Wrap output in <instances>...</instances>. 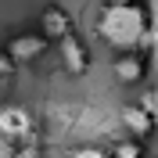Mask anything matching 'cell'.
<instances>
[{"mask_svg": "<svg viewBox=\"0 0 158 158\" xmlns=\"http://www.w3.org/2000/svg\"><path fill=\"white\" fill-rule=\"evenodd\" d=\"M94 32L108 50L129 54V50H144L151 43V18L144 4H104L94 22Z\"/></svg>", "mask_w": 158, "mask_h": 158, "instance_id": "obj_1", "label": "cell"}, {"mask_svg": "<svg viewBox=\"0 0 158 158\" xmlns=\"http://www.w3.org/2000/svg\"><path fill=\"white\" fill-rule=\"evenodd\" d=\"M0 137L7 144H29L36 137V115L22 101H4L0 104Z\"/></svg>", "mask_w": 158, "mask_h": 158, "instance_id": "obj_2", "label": "cell"}, {"mask_svg": "<svg viewBox=\"0 0 158 158\" xmlns=\"http://www.w3.org/2000/svg\"><path fill=\"white\" fill-rule=\"evenodd\" d=\"M47 40H43V32H15V36L7 40V43H4V50H7L11 54V61H15V65H36L40 58H43V54H47Z\"/></svg>", "mask_w": 158, "mask_h": 158, "instance_id": "obj_3", "label": "cell"}, {"mask_svg": "<svg viewBox=\"0 0 158 158\" xmlns=\"http://www.w3.org/2000/svg\"><path fill=\"white\" fill-rule=\"evenodd\" d=\"M58 61H61V69L69 72V76H86L94 58H90V47H86V43H83L76 32H69V36L58 40Z\"/></svg>", "mask_w": 158, "mask_h": 158, "instance_id": "obj_4", "label": "cell"}, {"mask_svg": "<svg viewBox=\"0 0 158 158\" xmlns=\"http://www.w3.org/2000/svg\"><path fill=\"white\" fill-rule=\"evenodd\" d=\"M40 32H43L47 43H58L61 36L76 32V18L61 4H43V11H40Z\"/></svg>", "mask_w": 158, "mask_h": 158, "instance_id": "obj_5", "label": "cell"}, {"mask_svg": "<svg viewBox=\"0 0 158 158\" xmlns=\"http://www.w3.org/2000/svg\"><path fill=\"white\" fill-rule=\"evenodd\" d=\"M111 76H115V83H122V86H140L144 76H148V58H144L140 50L115 54V61H111Z\"/></svg>", "mask_w": 158, "mask_h": 158, "instance_id": "obj_6", "label": "cell"}, {"mask_svg": "<svg viewBox=\"0 0 158 158\" xmlns=\"http://www.w3.org/2000/svg\"><path fill=\"white\" fill-rule=\"evenodd\" d=\"M118 115H122V126H126L129 140H140V144H144V140H148L151 133L158 129V118L151 115V111L144 108L140 101H133V104H126V108L118 111Z\"/></svg>", "mask_w": 158, "mask_h": 158, "instance_id": "obj_7", "label": "cell"}, {"mask_svg": "<svg viewBox=\"0 0 158 158\" xmlns=\"http://www.w3.org/2000/svg\"><path fill=\"white\" fill-rule=\"evenodd\" d=\"M108 155H111V158H144V148H140V140H129V137H126V140H118Z\"/></svg>", "mask_w": 158, "mask_h": 158, "instance_id": "obj_8", "label": "cell"}, {"mask_svg": "<svg viewBox=\"0 0 158 158\" xmlns=\"http://www.w3.org/2000/svg\"><path fill=\"white\" fill-rule=\"evenodd\" d=\"M69 158H111L108 148H101V144H76L69 151Z\"/></svg>", "mask_w": 158, "mask_h": 158, "instance_id": "obj_9", "label": "cell"}, {"mask_svg": "<svg viewBox=\"0 0 158 158\" xmlns=\"http://www.w3.org/2000/svg\"><path fill=\"white\" fill-rule=\"evenodd\" d=\"M140 104H144V108H148L151 115L158 118V86H148V90H144V97H140Z\"/></svg>", "mask_w": 158, "mask_h": 158, "instance_id": "obj_10", "label": "cell"}, {"mask_svg": "<svg viewBox=\"0 0 158 158\" xmlns=\"http://www.w3.org/2000/svg\"><path fill=\"white\" fill-rule=\"evenodd\" d=\"M15 69H18V65L11 61V54H7V50L0 47V79H11V76H15Z\"/></svg>", "mask_w": 158, "mask_h": 158, "instance_id": "obj_11", "label": "cell"}, {"mask_svg": "<svg viewBox=\"0 0 158 158\" xmlns=\"http://www.w3.org/2000/svg\"><path fill=\"white\" fill-rule=\"evenodd\" d=\"M104 4H140V0H104Z\"/></svg>", "mask_w": 158, "mask_h": 158, "instance_id": "obj_12", "label": "cell"}, {"mask_svg": "<svg viewBox=\"0 0 158 158\" xmlns=\"http://www.w3.org/2000/svg\"><path fill=\"white\" fill-rule=\"evenodd\" d=\"M151 54H155V65H158V40L151 43Z\"/></svg>", "mask_w": 158, "mask_h": 158, "instance_id": "obj_13", "label": "cell"}]
</instances>
